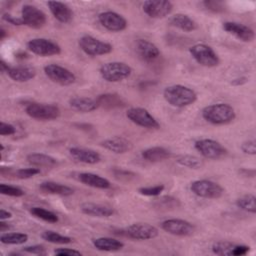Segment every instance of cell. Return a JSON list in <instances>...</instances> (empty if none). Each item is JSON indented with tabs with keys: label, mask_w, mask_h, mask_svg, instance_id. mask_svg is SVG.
<instances>
[{
	"label": "cell",
	"mask_w": 256,
	"mask_h": 256,
	"mask_svg": "<svg viewBox=\"0 0 256 256\" xmlns=\"http://www.w3.org/2000/svg\"><path fill=\"white\" fill-rule=\"evenodd\" d=\"M165 101L173 107L183 108L194 104L197 100V93L190 87L174 84L166 87L163 91Z\"/></svg>",
	"instance_id": "6da1fadb"
},
{
	"label": "cell",
	"mask_w": 256,
	"mask_h": 256,
	"mask_svg": "<svg viewBox=\"0 0 256 256\" xmlns=\"http://www.w3.org/2000/svg\"><path fill=\"white\" fill-rule=\"evenodd\" d=\"M202 117L213 125H225L235 119L236 113L234 108L227 103H215L202 109Z\"/></svg>",
	"instance_id": "7a4b0ae2"
},
{
	"label": "cell",
	"mask_w": 256,
	"mask_h": 256,
	"mask_svg": "<svg viewBox=\"0 0 256 256\" xmlns=\"http://www.w3.org/2000/svg\"><path fill=\"white\" fill-rule=\"evenodd\" d=\"M99 73L105 81L115 83L127 79L132 73V68L124 62L112 61L104 63L100 67Z\"/></svg>",
	"instance_id": "3957f363"
},
{
	"label": "cell",
	"mask_w": 256,
	"mask_h": 256,
	"mask_svg": "<svg viewBox=\"0 0 256 256\" xmlns=\"http://www.w3.org/2000/svg\"><path fill=\"white\" fill-rule=\"evenodd\" d=\"M25 112L31 118L43 121L57 119L61 114V111L58 106L38 102L29 103L25 107Z\"/></svg>",
	"instance_id": "277c9868"
},
{
	"label": "cell",
	"mask_w": 256,
	"mask_h": 256,
	"mask_svg": "<svg viewBox=\"0 0 256 256\" xmlns=\"http://www.w3.org/2000/svg\"><path fill=\"white\" fill-rule=\"evenodd\" d=\"M80 49L89 56H101L109 54L113 50L110 43L101 41L91 35H83L78 40Z\"/></svg>",
	"instance_id": "5b68a950"
},
{
	"label": "cell",
	"mask_w": 256,
	"mask_h": 256,
	"mask_svg": "<svg viewBox=\"0 0 256 256\" xmlns=\"http://www.w3.org/2000/svg\"><path fill=\"white\" fill-rule=\"evenodd\" d=\"M189 52L195 61L204 67H215L220 62L216 52L210 46L203 43L191 46L189 48Z\"/></svg>",
	"instance_id": "8992f818"
},
{
	"label": "cell",
	"mask_w": 256,
	"mask_h": 256,
	"mask_svg": "<svg viewBox=\"0 0 256 256\" xmlns=\"http://www.w3.org/2000/svg\"><path fill=\"white\" fill-rule=\"evenodd\" d=\"M190 190L196 196L207 199L220 198L224 193V189L222 188V186L214 181L207 179L193 181L190 185Z\"/></svg>",
	"instance_id": "52a82bcc"
},
{
	"label": "cell",
	"mask_w": 256,
	"mask_h": 256,
	"mask_svg": "<svg viewBox=\"0 0 256 256\" xmlns=\"http://www.w3.org/2000/svg\"><path fill=\"white\" fill-rule=\"evenodd\" d=\"M195 149L207 159H220L227 154V149L218 141L213 139H199L194 143Z\"/></svg>",
	"instance_id": "ba28073f"
},
{
	"label": "cell",
	"mask_w": 256,
	"mask_h": 256,
	"mask_svg": "<svg viewBox=\"0 0 256 256\" xmlns=\"http://www.w3.org/2000/svg\"><path fill=\"white\" fill-rule=\"evenodd\" d=\"M126 117L134 124L147 128V129H158L160 128L159 122L154 116L145 108L142 107H131L126 112Z\"/></svg>",
	"instance_id": "9c48e42d"
},
{
	"label": "cell",
	"mask_w": 256,
	"mask_h": 256,
	"mask_svg": "<svg viewBox=\"0 0 256 256\" xmlns=\"http://www.w3.org/2000/svg\"><path fill=\"white\" fill-rule=\"evenodd\" d=\"M27 49L33 54L47 57L61 53V47L54 41L46 38H33L26 44Z\"/></svg>",
	"instance_id": "30bf717a"
},
{
	"label": "cell",
	"mask_w": 256,
	"mask_h": 256,
	"mask_svg": "<svg viewBox=\"0 0 256 256\" xmlns=\"http://www.w3.org/2000/svg\"><path fill=\"white\" fill-rule=\"evenodd\" d=\"M45 75L54 83L62 86H68L76 81L75 74L69 69L58 64H48L44 66Z\"/></svg>",
	"instance_id": "8fae6325"
},
{
	"label": "cell",
	"mask_w": 256,
	"mask_h": 256,
	"mask_svg": "<svg viewBox=\"0 0 256 256\" xmlns=\"http://www.w3.org/2000/svg\"><path fill=\"white\" fill-rule=\"evenodd\" d=\"M123 234L134 240H150L158 236V229L148 223H133L123 230Z\"/></svg>",
	"instance_id": "7c38bea8"
},
{
	"label": "cell",
	"mask_w": 256,
	"mask_h": 256,
	"mask_svg": "<svg viewBox=\"0 0 256 256\" xmlns=\"http://www.w3.org/2000/svg\"><path fill=\"white\" fill-rule=\"evenodd\" d=\"M21 18L24 22V25L33 29L42 28L43 26H45L47 21L45 13L30 4H26L22 7Z\"/></svg>",
	"instance_id": "4fadbf2b"
},
{
	"label": "cell",
	"mask_w": 256,
	"mask_h": 256,
	"mask_svg": "<svg viewBox=\"0 0 256 256\" xmlns=\"http://www.w3.org/2000/svg\"><path fill=\"white\" fill-rule=\"evenodd\" d=\"M161 228L174 236H190L195 231V226L184 219H167L161 223Z\"/></svg>",
	"instance_id": "5bb4252c"
},
{
	"label": "cell",
	"mask_w": 256,
	"mask_h": 256,
	"mask_svg": "<svg viewBox=\"0 0 256 256\" xmlns=\"http://www.w3.org/2000/svg\"><path fill=\"white\" fill-rule=\"evenodd\" d=\"M143 12L150 18L160 19L168 16L173 10V4L167 0H147L142 5Z\"/></svg>",
	"instance_id": "9a60e30c"
},
{
	"label": "cell",
	"mask_w": 256,
	"mask_h": 256,
	"mask_svg": "<svg viewBox=\"0 0 256 256\" xmlns=\"http://www.w3.org/2000/svg\"><path fill=\"white\" fill-rule=\"evenodd\" d=\"M99 23L108 31L121 32L127 28V20L114 11H104L98 15Z\"/></svg>",
	"instance_id": "2e32d148"
},
{
	"label": "cell",
	"mask_w": 256,
	"mask_h": 256,
	"mask_svg": "<svg viewBox=\"0 0 256 256\" xmlns=\"http://www.w3.org/2000/svg\"><path fill=\"white\" fill-rule=\"evenodd\" d=\"M250 250V247L243 244H234L229 241H218L213 244L212 252L219 256H243Z\"/></svg>",
	"instance_id": "e0dca14e"
},
{
	"label": "cell",
	"mask_w": 256,
	"mask_h": 256,
	"mask_svg": "<svg viewBox=\"0 0 256 256\" xmlns=\"http://www.w3.org/2000/svg\"><path fill=\"white\" fill-rule=\"evenodd\" d=\"M222 28L229 34L235 36L238 40L243 42H251L255 38L254 30L247 25L242 23L233 22V21H226L223 23Z\"/></svg>",
	"instance_id": "ac0fdd59"
},
{
	"label": "cell",
	"mask_w": 256,
	"mask_h": 256,
	"mask_svg": "<svg viewBox=\"0 0 256 256\" xmlns=\"http://www.w3.org/2000/svg\"><path fill=\"white\" fill-rule=\"evenodd\" d=\"M100 145L104 149H106L110 152H113L115 154L126 153V152L130 151L133 147L132 143L128 139L121 137V136H114V137L107 138V139L101 141Z\"/></svg>",
	"instance_id": "d6986e66"
},
{
	"label": "cell",
	"mask_w": 256,
	"mask_h": 256,
	"mask_svg": "<svg viewBox=\"0 0 256 256\" xmlns=\"http://www.w3.org/2000/svg\"><path fill=\"white\" fill-rule=\"evenodd\" d=\"M69 154L74 160L85 164H96L101 161L100 154L90 148L71 147Z\"/></svg>",
	"instance_id": "ffe728a7"
},
{
	"label": "cell",
	"mask_w": 256,
	"mask_h": 256,
	"mask_svg": "<svg viewBox=\"0 0 256 256\" xmlns=\"http://www.w3.org/2000/svg\"><path fill=\"white\" fill-rule=\"evenodd\" d=\"M138 56L144 61H153L160 56L158 47L147 39H138L135 44Z\"/></svg>",
	"instance_id": "44dd1931"
},
{
	"label": "cell",
	"mask_w": 256,
	"mask_h": 256,
	"mask_svg": "<svg viewBox=\"0 0 256 256\" xmlns=\"http://www.w3.org/2000/svg\"><path fill=\"white\" fill-rule=\"evenodd\" d=\"M82 213L92 216V217H99V218H107L114 214V209L106 204L100 203H93V202H86L80 206Z\"/></svg>",
	"instance_id": "7402d4cb"
},
{
	"label": "cell",
	"mask_w": 256,
	"mask_h": 256,
	"mask_svg": "<svg viewBox=\"0 0 256 256\" xmlns=\"http://www.w3.org/2000/svg\"><path fill=\"white\" fill-rule=\"evenodd\" d=\"M47 5L54 18L59 22L69 23L73 19V11L65 3L59 1H49Z\"/></svg>",
	"instance_id": "603a6c76"
},
{
	"label": "cell",
	"mask_w": 256,
	"mask_h": 256,
	"mask_svg": "<svg viewBox=\"0 0 256 256\" xmlns=\"http://www.w3.org/2000/svg\"><path fill=\"white\" fill-rule=\"evenodd\" d=\"M80 182L86 186L97 188V189H108L111 187V183L108 179L91 172H81L78 174Z\"/></svg>",
	"instance_id": "cb8c5ba5"
},
{
	"label": "cell",
	"mask_w": 256,
	"mask_h": 256,
	"mask_svg": "<svg viewBox=\"0 0 256 256\" xmlns=\"http://www.w3.org/2000/svg\"><path fill=\"white\" fill-rule=\"evenodd\" d=\"M7 75L15 82H27L36 76V69L32 66L10 67Z\"/></svg>",
	"instance_id": "d4e9b609"
},
{
	"label": "cell",
	"mask_w": 256,
	"mask_h": 256,
	"mask_svg": "<svg viewBox=\"0 0 256 256\" xmlns=\"http://www.w3.org/2000/svg\"><path fill=\"white\" fill-rule=\"evenodd\" d=\"M69 106L73 110L81 113L92 112L97 108H99L96 99L90 98V97H80V96L71 98L69 100Z\"/></svg>",
	"instance_id": "484cf974"
},
{
	"label": "cell",
	"mask_w": 256,
	"mask_h": 256,
	"mask_svg": "<svg viewBox=\"0 0 256 256\" xmlns=\"http://www.w3.org/2000/svg\"><path fill=\"white\" fill-rule=\"evenodd\" d=\"M97 104L99 107H103L106 109H114V108H122L126 106L125 100L116 93H104L98 95L96 98Z\"/></svg>",
	"instance_id": "4316f807"
},
{
	"label": "cell",
	"mask_w": 256,
	"mask_h": 256,
	"mask_svg": "<svg viewBox=\"0 0 256 256\" xmlns=\"http://www.w3.org/2000/svg\"><path fill=\"white\" fill-rule=\"evenodd\" d=\"M93 246L99 251L114 252L119 251L124 247V243L112 237H97L92 239Z\"/></svg>",
	"instance_id": "83f0119b"
},
{
	"label": "cell",
	"mask_w": 256,
	"mask_h": 256,
	"mask_svg": "<svg viewBox=\"0 0 256 256\" xmlns=\"http://www.w3.org/2000/svg\"><path fill=\"white\" fill-rule=\"evenodd\" d=\"M141 156L144 160L148 162H160L168 159L171 156V152L161 146H154L147 148L142 151Z\"/></svg>",
	"instance_id": "f1b7e54d"
},
{
	"label": "cell",
	"mask_w": 256,
	"mask_h": 256,
	"mask_svg": "<svg viewBox=\"0 0 256 256\" xmlns=\"http://www.w3.org/2000/svg\"><path fill=\"white\" fill-rule=\"evenodd\" d=\"M170 24L182 31L192 32L197 29V23L188 15L177 13L170 18Z\"/></svg>",
	"instance_id": "f546056e"
},
{
	"label": "cell",
	"mask_w": 256,
	"mask_h": 256,
	"mask_svg": "<svg viewBox=\"0 0 256 256\" xmlns=\"http://www.w3.org/2000/svg\"><path fill=\"white\" fill-rule=\"evenodd\" d=\"M40 189L49 194L60 195V196H70L74 193V190L64 184L54 182V181H44L40 184Z\"/></svg>",
	"instance_id": "4dcf8cb0"
},
{
	"label": "cell",
	"mask_w": 256,
	"mask_h": 256,
	"mask_svg": "<svg viewBox=\"0 0 256 256\" xmlns=\"http://www.w3.org/2000/svg\"><path fill=\"white\" fill-rule=\"evenodd\" d=\"M26 159L30 164L38 167H53L57 164V160L54 157L44 153L28 154Z\"/></svg>",
	"instance_id": "1f68e13d"
},
{
	"label": "cell",
	"mask_w": 256,
	"mask_h": 256,
	"mask_svg": "<svg viewBox=\"0 0 256 256\" xmlns=\"http://www.w3.org/2000/svg\"><path fill=\"white\" fill-rule=\"evenodd\" d=\"M28 235L21 232H7L0 236V241L7 245H21L27 242Z\"/></svg>",
	"instance_id": "d6a6232c"
},
{
	"label": "cell",
	"mask_w": 256,
	"mask_h": 256,
	"mask_svg": "<svg viewBox=\"0 0 256 256\" xmlns=\"http://www.w3.org/2000/svg\"><path fill=\"white\" fill-rule=\"evenodd\" d=\"M236 205L243 211L255 214L256 213V197L253 194H246L236 200Z\"/></svg>",
	"instance_id": "836d02e7"
},
{
	"label": "cell",
	"mask_w": 256,
	"mask_h": 256,
	"mask_svg": "<svg viewBox=\"0 0 256 256\" xmlns=\"http://www.w3.org/2000/svg\"><path fill=\"white\" fill-rule=\"evenodd\" d=\"M42 239L49 243L53 244H69L72 241V238L69 236L62 235L58 232L52 231V230H46L41 234Z\"/></svg>",
	"instance_id": "e575fe53"
},
{
	"label": "cell",
	"mask_w": 256,
	"mask_h": 256,
	"mask_svg": "<svg viewBox=\"0 0 256 256\" xmlns=\"http://www.w3.org/2000/svg\"><path fill=\"white\" fill-rule=\"evenodd\" d=\"M176 162L183 166V167H187L189 169H198L203 165V161L194 155H189V154H185V155H180L176 158Z\"/></svg>",
	"instance_id": "d590c367"
},
{
	"label": "cell",
	"mask_w": 256,
	"mask_h": 256,
	"mask_svg": "<svg viewBox=\"0 0 256 256\" xmlns=\"http://www.w3.org/2000/svg\"><path fill=\"white\" fill-rule=\"evenodd\" d=\"M30 213L35 216L36 218H39L43 221H46V222H49V223H56L58 222V216L53 213L52 211H49L47 209H44L42 207H32L30 209Z\"/></svg>",
	"instance_id": "8d00e7d4"
},
{
	"label": "cell",
	"mask_w": 256,
	"mask_h": 256,
	"mask_svg": "<svg viewBox=\"0 0 256 256\" xmlns=\"http://www.w3.org/2000/svg\"><path fill=\"white\" fill-rule=\"evenodd\" d=\"M155 205L157 208L167 210V209H174V208L179 207L180 202L177 198H174L172 196H164V197L157 199Z\"/></svg>",
	"instance_id": "74e56055"
},
{
	"label": "cell",
	"mask_w": 256,
	"mask_h": 256,
	"mask_svg": "<svg viewBox=\"0 0 256 256\" xmlns=\"http://www.w3.org/2000/svg\"><path fill=\"white\" fill-rule=\"evenodd\" d=\"M165 186L163 184H159V185H154V186H147V187H140L138 189V192L143 195V196H149V197H155V196H159L163 190H164Z\"/></svg>",
	"instance_id": "f35d334b"
},
{
	"label": "cell",
	"mask_w": 256,
	"mask_h": 256,
	"mask_svg": "<svg viewBox=\"0 0 256 256\" xmlns=\"http://www.w3.org/2000/svg\"><path fill=\"white\" fill-rule=\"evenodd\" d=\"M0 193L3 195H7V196H12V197H21L25 194V192L16 186H12V185H8V184H0Z\"/></svg>",
	"instance_id": "ab89813d"
},
{
	"label": "cell",
	"mask_w": 256,
	"mask_h": 256,
	"mask_svg": "<svg viewBox=\"0 0 256 256\" xmlns=\"http://www.w3.org/2000/svg\"><path fill=\"white\" fill-rule=\"evenodd\" d=\"M204 5V7L213 12V13H220V12H223L226 8L225 6V3L222 2V1H217V0H205L203 1L202 3Z\"/></svg>",
	"instance_id": "60d3db41"
},
{
	"label": "cell",
	"mask_w": 256,
	"mask_h": 256,
	"mask_svg": "<svg viewBox=\"0 0 256 256\" xmlns=\"http://www.w3.org/2000/svg\"><path fill=\"white\" fill-rule=\"evenodd\" d=\"M40 173L38 168H20L15 172V175L20 179H29Z\"/></svg>",
	"instance_id": "b9f144b4"
},
{
	"label": "cell",
	"mask_w": 256,
	"mask_h": 256,
	"mask_svg": "<svg viewBox=\"0 0 256 256\" xmlns=\"http://www.w3.org/2000/svg\"><path fill=\"white\" fill-rule=\"evenodd\" d=\"M241 150L244 154L255 155L256 154V142L254 140H247L241 144Z\"/></svg>",
	"instance_id": "7bdbcfd3"
},
{
	"label": "cell",
	"mask_w": 256,
	"mask_h": 256,
	"mask_svg": "<svg viewBox=\"0 0 256 256\" xmlns=\"http://www.w3.org/2000/svg\"><path fill=\"white\" fill-rule=\"evenodd\" d=\"M54 254L57 256H79L82 253L78 250L71 249V248H58L54 251Z\"/></svg>",
	"instance_id": "ee69618b"
},
{
	"label": "cell",
	"mask_w": 256,
	"mask_h": 256,
	"mask_svg": "<svg viewBox=\"0 0 256 256\" xmlns=\"http://www.w3.org/2000/svg\"><path fill=\"white\" fill-rule=\"evenodd\" d=\"M24 252L30 253V254H35V255H44L46 254L45 248L42 245H31V246H25L23 248Z\"/></svg>",
	"instance_id": "f6af8a7d"
},
{
	"label": "cell",
	"mask_w": 256,
	"mask_h": 256,
	"mask_svg": "<svg viewBox=\"0 0 256 256\" xmlns=\"http://www.w3.org/2000/svg\"><path fill=\"white\" fill-rule=\"evenodd\" d=\"M16 133V128L9 123L6 122H1L0 123V134L2 136H6V135H13Z\"/></svg>",
	"instance_id": "bcb514c9"
},
{
	"label": "cell",
	"mask_w": 256,
	"mask_h": 256,
	"mask_svg": "<svg viewBox=\"0 0 256 256\" xmlns=\"http://www.w3.org/2000/svg\"><path fill=\"white\" fill-rule=\"evenodd\" d=\"M2 19L5 20L6 22L12 24V25H15V26H21V25H24V22L22 20V18H18V17H15V16H12L10 14H3L2 16Z\"/></svg>",
	"instance_id": "7dc6e473"
},
{
	"label": "cell",
	"mask_w": 256,
	"mask_h": 256,
	"mask_svg": "<svg viewBox=\"0 0 256 256\" xmlns=\"http://www.w3.org/2000/svg\"><path fill=\"white\" fill-rule=\"evenodd\" d=\"M114 174L116 177H120V178H125V179H129V177L134 176V173L127 171V170H123V169H117L114 171Z\"/></svg>",
	"instance_id": "c3c4849f"
},
{
	"label": "cell",
	"mask_w": 256,
	"mask_h": 256,
	"mask_svg": "<svg viewBox=\"0 0 256 256\" xmlns=\"http://www.w3.org/2000/svg\"><path fill=\"white\" fill-rule=\"evenodd\" d=\"M239 173H241L245 177H254L255 176V170L254 169H241L239 170Z\"/></svg>",
	"instance_id": "681fc988"
},
{
	"label": "cell",
	"mask_w": 256,
	"mask_h": 256,
	"mask_svg": "<svg viewBox=\"0 0 256 256\" xmlns=\"http://www.w3.org/2000/svg\"><path fill=\"white\" fill-rule=\"evenodd\" d=\"M12 217V213L5 210V209H0V219L1 220H6Z\"/></svg>",
	"instance_id": "f907efd6"
},
{
	"label": "cell",
	"mask_w": 256,
	"mask_h": 256,
	"mask_svg": "<svg viewBox=\"0 0 256 256\" xmlns=\"http://www.w3.org/2000/svg\"><path fill=\"white\" fill-rule=\"evenodd\" d=\"M247 82V78L246 77H240V78H236V79H233L231 84L235 85V86H239V85H243Z\"/></svg>",
	"instance_id": "816d5d0a"
},
{
	"label": "cell",
	"mask_w": 256,
	"mask_h": 256,
	"mask_svg": "<svg viewBox=\"0 0 256 256\" xmlns=\"http://www.w3.org/2000/svg\"><path fill=\"white\" fill-rule=\"evenodd\" d=\"M9 66H8V64H6V62L4 61V60H1L0 61V70H1V72L2 73H7L8 72V70H9Z\"/></svg>",
	"instance_id": "f5cc1de1"
},
{
	"label": "cell",
	"mask_w": 256,
	"mask_h": 256,
	"mask_svg": "<svg viewBox=\"0 0 256 256\" xmlns=\"http://www.w3.org/2000/svg\"><path fill=\"white\" fill-rule=\"evenodd\" d=\"M8 228H9V225L6 222H4V220H1L0 221V231L5 232L6 230H8Z\"/></svg>",
	"instance_id": "db71d44e"
},
{
	"label": "cell",
	"mask_w": 256,
	"mask_h": 256,
	"mask_svg": "<svg viewBox=\"0 0 256 256\" xmlns=\"http://www.w3.org/2000/svg\"><path fill=\"white\" fill-rule=\"evenodd\" d=\"M5 36H6V31L3 28H1L0 29V39L3 40L5 38Z\"/></svg>",
	"instance_id": "11a10c76"
}]
</instances>
